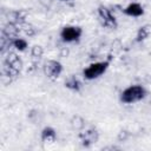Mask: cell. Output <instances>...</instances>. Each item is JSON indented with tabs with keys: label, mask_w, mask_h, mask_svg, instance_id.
Wrapping results in <instances>:
<instances>
[{
	"label": "cell",
	"mask_w": 151,
	"mask_h": 151,
	"mask_svg": "<svg viewBox=\"0 0 151 151\" xmlns=\"http://www.w3.org/2000/svg\"><path fill=\"white\" fill-rule=\"evenodd\" d=\"M64 84H65V87L66 88H68L71 91H74V92H79L81 90V86H83L81 85V81L76 76H73V74H71L70 77H67Z\"/></svg>",
	"instance_id": "12"
},
{
	"label": "cell",
	"mask_w": 151,
	"mask_h": 151,
	"mask_svg": "<svg viewBox=\"0 0 151 151\" xmlns=\"http://www.w3.org/2000/svg\"><path fill=\"white\" fill-rule=\"evenodd\" d=\"M59 1H70V0H59Z\"/></svg>",
	"instance_id": "20"
},
{
	"label": "cell",
	"mask_w": 151,
	"mask_h": 151,
	"mask_svg": "<svg viewBox=\"0 0 151 151\" xmlns=\"http://www.w3.org/2000/svg\"><path fill=\"white\" fill-rule=\"evenodd\" d=\"M26 19H27V11H25V9L9 11V13H8V21L14 22V24L19 25L20 27L24 24H26Z\"/></svg>",
	"instance_id": "8"
},
{
	"label": "cell",
	"mask_w": 151,
	"mask_h": 151,
	"mask_svg": "<svg viewBox=\"0 0 151 151\" xmlns=\"http://www.w3.org/2000/svg\"><path fill=\"white\" fill-rule=\"evenodd\" d=\"M97 11H98V17H99V19L101 21V25L104 27L110 28V29L117 28V25H118L117 24V19H116L114 14L112 13V11L109 7L101 5V6L98 7Z\"/></svg>",
	"instance_id": "3"
},
{
	"label": "cell",
	"mask_w": 151,
	"mask_h": 151,
	"mask_svg": "<svg viewBox=\"0 0 151 151\" xmlns=\"http://www.w3.org/2000/svg\"><path fill=\"white\" fill-rule=\"evenodd\" d=\"M147 94V91L142 85H130L120 93V101L124 104H133L143 100Z\"/></svg>",
	"instance_id": "1"
},
{
	"label": "cell",
	"mask_w": 151,
	"mask_h": 151,
	"mask_svg": "<svg viewBox=\"0 0 151 151\" xmlns=\"http://www.w3.org/2000/svg\"><path fill=\"white\" fill-rule=\"evenodd\" d=\"M151 34V26L150 25H143L137 29L136 33V41L137 42H143L146 40Z\"/></svg>",
	"instance_id": "13"
},
{
	"label": "cell",
	"mask_w": 151,
	"mask_h": 151,
	"mask_svg": "<svg viewBox=\"0 0 151 151\" xmlns=\"http://www.w3.org/2000/svg\"><path fill=\"white\" fill-rule=\"evenodd\" d=\"M101 150H119V147H117V146H113V145H111V146H105V147H103Z\"/></svg>",
	"instance_id": "19"
},
{
	"label": "cell",
	"mask_w": 151,
	"mask_h": 151,
	"mask_svg": "<svg viewBox=\"0 0 151 151\" xmlns=\"http://www.w3.org/2000/svg\"><path fill=\"white\" fill-rule=\"evenodd\" d=\"M13 47L15 48V51L24 52V51H26V48L28 47V42H27L26 39L18 37V38H15V39L13 40Z\"/></svg>",
	"instance_id": "16"
},
{
	"label": "cell",
	"mask_w": 151,
	"mask_h": 151,
	"mask_svg": "<svg viewBox=\"0 0 151 151\" xmlns=\"http://www.w3.org/2000/svg\"><path fill=\"white\" fill-rule=\"evenodd\" d=\"M83 34V29L80 26L66 25L60 31V38L64 42H76L80 39Z\"/></svg>",
	"instance_id": "4"
},
{
	"label": "cell",
	"mask_w": 151,
	"mask_h": 151,
	"mask_svg": "<svg viewBox=\"0 0 151 151\" xmlns=\"http://www.w3.org/2000/svg\"><path fill=\"white\" fill-rule=\"evenodd\" d=\"M110 60H111V58H109L106 60H103V61H96V63L90 64L83 71L84 78L87 79V80H93V79H97L100 76H103L110 66Z\"/></svg>",
	"instance_id": "2"
},
{
	"label": "cell",
	"mask_w": 151,
	"mask_h": 151,
	"mask_svg": "<svg viewBox=\"0 0 151 151\" xmlns=\"http://www.w3.org/2000/svg\"><path fill=\"white\" fill-rule=\"evenodd\" d=\"M42 55H44V48H42V46H40V45H34V46L31 48V58H32L33 61L38 63V61L42 58Z\"/></svg>",
	"instance_id": "15"
},
{
	"label": "cell",
	"mask_w": 151,
	"mask_h": 151,
	"mask_svg": "<svg viewBox=\"0 0 151 151\" xmlns=\"http://www.w3.org/2000/svg\"><path fill=\"white\" fill-rule=\"evenodd\" d=\"M40 139L45 144H53L57 140V132H55V130L53 127H51V126H45L41 130Z\"/></svg>",
	"instance_id": "11"
},
{
	"label": "cell",
	"mask_w": 151,
	"mask_h": 151,
	"mask_svg": "<svg viewBox=\"0 0 151 151\" xmlns=\"http://www.w3.org/2000/svg\"><path fill=\"white\" fill-rule=\"evenodd\" d=\"M70 125H71V127H72L74 131L80 132V131H83V130L85 129V119H84L81 116L76 114V116H73V117L70 119Z\"/></svg>",
	"instance_id": "14"
},
{
	"label": "cell",
	"mask_w": 151,
	"mask_h": 151,
	"mask_svg": "<svg viewBox=\"0 0 151 151\" xmlns=\"http://www.w3.org/2000/svg\"><path fill=\"white\" fill-rule=\"evenodd\" d=\"M80 139V144L84 147H91L93 144H96L99 140V132L96 127H88L86 130H83L78 134Z\"/></svg>",
	"instance_id": "5"
},
{
	"label": "cell",
	"mask_w": 151,
	"mask_h": 151,
	"mask_svg": "<svg viewBox=\"0 0 151 151\" xmlns=\"http://www.w3.org/2000/svg\"><path fill=\"white\" fill-rule=\"evenodd\" d=\"M2 65L6 66V67H9L17 72L20 73V71L22 70V66H24V63L21 60V58L13 51H8L6 54H5V58H4V61H2Z\"/></svg>",
	"instance_id": "7"
},
{
	"label": "cell",
	"mask_w": 151,
	"mask_h": 151,
	"mask_svg": "<svg viewBox=\"0 0 151 151\" xmlns=\"http://www.w3.org/2000/svg\"><path fill=\"white\" fill-rule=\"evenodd\" d=\"M21 31L24 32L25 35H27L29 38H32V37H34L37 34V28L32 24H27V22L21 26Z\"/></svg>",
	"instance_id": "17"
},
{
	"label": "cell",
	"mask_w": 151,
	"mask_h": 151,
	"mask_svg": "<svg viewBox=\"0 0 151 151\" xmlns=\"http://www.w3.org/2000/svg\"><path fill=\"white\" fill-rule=\"evenodd\" d=\"M63 70H64L63 64L60 61H58V60H54V59L47 60L44 64V67H42L44 74L50 79H57L61 74Z\"/></svg>",
	"instance_id": "6"
},
{
	"label": "cell",
	"mask_w": 151,
	"mask_h": 151,
	"mask_svg": "<svg viewBox=\"0 0 151 151\" xmlns=\"http://www.w3.org/2000/svg\"><path fill=\"white\" fill-rule=\"evenodd\" d=\"M20 31H21V27H20L19 25L14 24V22H11V21H8V22L4 26V28L1 29V32H2L5 35H7L9 39H12V40H14L15 38L19 37Z\"/></svg>",
	"instance_id": "10"
},
{
	"label": "cell",
	"mask_w": 151,
	"mask_h": 151,
	"mask_svg": "<svg viewBox=\"0 0 151 151\" xmlns=\"http://www.w3.org/2000/svg\"><path fill=\"white\" fill-rule=\"evenodd\" d=\"M123 13L127 17L139 18L144 14V8L139 2H131L123 9Z\"/></svg>",
	"instance_id": "9"
},
{
	"label": "cell",
	"mask_w": 151,
	"mask_h": 151,
	"mask_svg": "<svg viewBox=\"0 0 151 151\" xmlns=\"http://www.w3.org/2000/svg\"><path fill=\"white\" fill-rule=\"evenodd\" d=\"M130 136H131V133L127 130H120L118 132V134H117V140L119 143H124L130 138Z\"/></svg>",
	"instance_id": "18"
}]
</instances>
